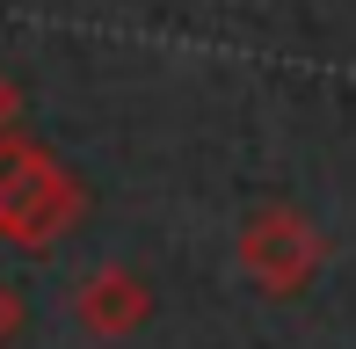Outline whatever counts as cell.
<instances>
[{"label":"cell","mask_w":356,"mask_h":349,"mask_svg":"<svg viewBox=\"0 0 356 349\" xmlns=\"http://www.w3.org/2000/svg\"><path fill=\"white\" fill-rule=\"evenodd\" d=\"M80 211H88V189L51 146H37L22 131L0 138V241L22 255H51L80 226Z\"/></svg>","instance_id":"1"},{"label":"cell","mask_w":356,"mask_h":349,"mask_svg":"<svg viewBox=\"0 0 356 349\" xmlns=\"http://www.w3.org/2000/svg\"><path fill=\"white\" fill-rule=\"evenodd\" d=\"M233 255H240V277L262 298H298L305 284L320 277V262H327V233H320L298 204H254V211L240 218Z\"/></svg>","instance_id":"2"},{"label":"cell","mask_w":356,"mask_h":349,"mask_svg":"<svg viewBox=\"0 0 356 349\" xmlns=\"http://www.w3.org/2000/svg\"><path fill=\"white\" fill-rule=\"evenodd\" d=\"M153 277L145 269H124V262H109V269H95L88 284L73 291V313H80V327L88 335H102V342H124V335H138L145 320H153Z\"/></svg>","instance_id":"3"},{"label":"cell","mask_w":356,"mask_h":349,"mask_svg":"<svg viewBox=\"0 0 356 349\" xmlns=\"http://www.w3.org/2000/svg\"><path fill=\"white\" fill-rule=\"evenodd\" d=\"M8 131H22V88H15V73L0 66V138Z\"/></svg>","instance_id":"4"},{"label":"cell","mask_w":356,"mask_h":349,"mask_svg":"<svg viewBox=\"0 0 356 349\" xmlns=\"http://www.w3.org/2000/svg\"><path fill=\"white\" fill-rule=\"evenodd\" d=\"M15 335H22V291H15V284L0 277V349H8Z\"/></svg>","instance_id":"5"}]
</instances>
